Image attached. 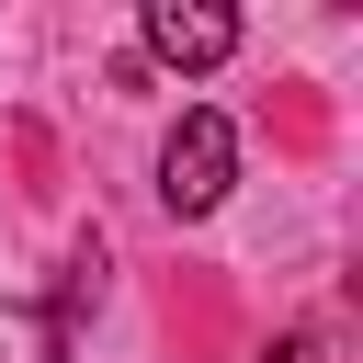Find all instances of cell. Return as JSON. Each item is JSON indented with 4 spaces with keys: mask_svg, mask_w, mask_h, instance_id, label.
<instances>
[{
    "mask_svg": "<svg viewBox=\"0 0 363 363\" xmlns=\"http://www.w3.org/2000/svg\"><path fill=\"white\" fill-rule=\"evenodd\" d=\"M261 363H318V340H272V352H261Z\"/></svg>",
    "mask_w": 363,
    "mask_h": 363,
    "instance_id": "cell-4",
    "label": "cell"
},
{
    "mask_svg": "<svg viewBox=\"0 0 363 363\" xmlns=\"http://www.w3.org/2000/svg\"><path fill=\"white\" fill-rule=\"evenodd\" d=\"M57 352H68V329H57L45 306L11 295V306H0V363H57Z\"/></svg>",
    "mask_w": 363,
    "mask_h": 363,
    "instance_id": "cell-3",
    "label": "cell"
},
{
    "mask_svg": "<svg viewBox=\"0 0 363 363\" xmlns=\"http://www.w3.org/2000/svg\"><path fill=\"white\" fill-rule=\"evenodd\" d=\"M147 57L159 68H227L238 57V11H216V0H147Z\"/></svg>",
    "mask_w": 363,
    "mask_h": 363,
    "instance_id": "cell-2",
    "label": "cell"
},
{
    "mask_svg": "<svg viewBox=\"0 0 363 363\" xmlns=\"http://www.w3.org/2000/svg\"><path fill=\"white\" fill-rule=\"evenodd\" d=\"M227 182H238V125L193 102V113L159 136V204H170V216H216Z\"/></svg>",
    "mask_w": 363,
    "mask_h": 363,
    "instance_id": "cell-1",
    "label": "cell"
}]
</instances>
